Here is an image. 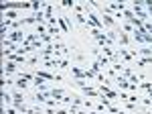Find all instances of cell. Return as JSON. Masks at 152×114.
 I'll return each mask as SVG.
<instances>
[{
  "mask_svg": "<svg viewBox=\"0 0 152 114\" xmlns=\"http://www.w3.org/2000/svg\"><path fill=\"white\" fill-rule=\"evenodd\" d=\"M28 10L33 8V2H2L0 4V10L2 12H8V10Z\"/></svg>",
  "mask_w": 152,
  "mask_h": 114,
  "instance_id": "obj_1",
  "label": "cell"
},
{
  "mask_svg": "<svg viewBox=\"0 0 152 114\" xmlns=\"http://www.w3.org/2000/svg\"><path fill=\"white\" fill-rule=\"evenodd\" d=\"M132 12H134V14L140 19L142 23H146V21H148V12L142 8V2H134V6H132Z\"/></svg>",
  "mask_w": 152,
  "mask_h": 114,
  "instance_id": "obj_2",
  "label": "cell"
},
{
  "mask_svg": "<svg viewBox=\"0 0 152 114\" xmlns=\"http://www.w3.org/2000/svg\"><path fill=\"white\" fill-rule=\"evenodd\" d=\"M57 24H59V29H61V33L63 35H69V24H67V19L65 16H61V19H57Z\"/></svg>",
  "mask_w": 152,
  "mask_h": 114,
  "instance_id": "obj_3",
  "label": "cell"
},
{
  "mask_svg": "<svg viewBox=\"0 0 152 114\" xmlns=\"http://www.w3.org/2000/svg\"><path fill=\"white\" fill-rule=\"evenodd\" d=\"M114 80H116V84H120V88H122V90H130V81L126 80L124 76H120V73H118Z\"/></svg>",
  "mask_w": 152,
  "mask_h": 114,
  "instance_id": "obj_4",
  "label": "cell"
},
{
  "mask_svg": "<svg viewBox=\"0 0 152 114\" xmlns=\"http://www.w3.org/2000/svg\"><path fill=\"white\" fill-rule=\"evenodd\" d=\"M102 16H104V24H105V27L116 29V21H114V16H112V14H105V12H102Z\"/></svg>",
  "mask_w": 152,
  "mask_h": 114,
  "instance_id": "obj_5",
  "label": "cell"
},
{
  "mask_svg": "<svg viewBox=\"0 0 152 114\" xmlns=\"http://www.w3.org/2000/svg\"><path fill=\"white\" fill-rule=\"evenodd\" d=\"M16 65H18V63H14V61H8V59H6V61H4V73H14V71H16Z\"/></svg>",
  "mask_w": 152,
  "mask_h": 114,
  "instance_id": "obj_6",
  "label": "cell"
},
{
  "mask_svg": "<svg viewBox=\"0 0 152 114\" xmlns=\"http://www.w3.org/2000/svg\"><path fill=\"white\" fill-rule=\"evenodd\" d=\"M12 100H14V104H12V106L16 108V106H20V104H24V96L20 94V92H12Z\"/></svg>",
  "mask_w": 152,
  "mask_h": 114,
  "instance_id": "obj_7",
  "label": "cell"
},
{
  "mask_svg": "<svg viewBox=\"0 0 152 114\" xmlns=\"http://www.w3.org/2000/svg\"><path fill=\"white\" fill-rule=\"evenodd\" d=\"M97 63H99L102 67H104V65H110V67H112V59H110V57H105L104 53H99V55H97Z\"/></svg>",
  "mask_w": 152,
  "mask_h": 114,
  "instance_id": "obj_8",
  "label": "cell"
},
{
  "mask_svg": "<svg viewBox=\"0 0 152 114\" xmlns=\"http://www.w3.org/2000/svg\"><path fill=\"white\" fill-rule=\"evenodd\" d=\"M71 73L75 76V80H85V69H79V67H71Z\"/></svg>",
  "mask_w": 152,
  "mask_h": 114,
  "instance_id": "obj_9",
  "label": "cell"
},
{
  "mask_svg": "<svg viewBox=\"0 0 152 114\" xmlns=\"http://www.w3.org/2000/svg\"><path fill=\"white\" fill-rule=\"evenodd\" d=\"M49 96L55 98V100H63V98H65V92H63V90H51V92H49Z\"/></svg>",
  "mask_w": 152,
  "mask_h": 114,
  "instance_id": "obj_10",
  "label": "cell"
},
{
  "mask_svg": "<svg viewBox=\"0 0 152 114\" xmlns=\"http://www.w3.org/2000/svg\"><path fill=\"white\" fill-rule=\"evenodd\" d=\"M14 86H16L18 90H26V88H28V80H24V78H18V80L14 81Z\"/></svg>",
  "mask_w": 152,
  "mask_h": 114,
  "instance_id": "obj_11",
  "label": "cell"
},
{
  "mask_svg": "<svg viewBox=\"0 0 152 114\" xmlns=\"http://www.w3.org/2000/svg\"><path fill=\"white\" fill-rule=\"evenodd\" d=\"M0 96H2V102H4V104H14V100H12V94H8L4 88H2V94H0Z\"/></svg>",
  "mask_w": 152,
  "mask_h": 114,
  "instance_id": "obj_12",
  "label": "cell"
},
{
  "mask_svg": "<svg viewBox=\"0 0 152 114\" xmlns=\"http://www.w3.org/2000/svg\"><path fill=\"white\" fill-rule=\"evenodd\" d=\"M37 76H39V78H43V80H57V76L47 73V71H37Z\"/></svg>",
  "mask_w": 152,
  "mask_h": 114,
  "instance_id": "obj_13",
  "label": "cell"
},
{
  "mask_svg": "<svg viewBox=\"0 0 152 114\" xmlns=\"http://www.w3.org/2000/svg\"><path fill=\"white\" fill-rule=\"evenodd\" d=\"M33 100H37V102H47V94H43V92H37L35 96H33Z\"/></svg>",
  "mask_w": 152,
  "mask_h": 114,
  "instance_id": "obj_14",
  "label": "cell"
},
{
  "mask_svg": "<svg viewBox=\"0 0 152 114\" xmlns=\"http://www.w3.org/2000/svg\"><path fill=\"white\" fill-rule=\"evenodd\" d=\"M138 55H142V57H152V49H150V47H142V49H138Z\"/></svg>",
  "mask_w": 152,
  "mask_h": 114,
  "instance_id": "obj_15",
  "label": "cell"
},
{
  "mask_svg": "<svg viewBox=\"0 0 152 114\" xmlns=\"http://www.w3.org/2000/svg\"><path fill=\"white\" fill-rule=\"evenodd\" d=\"M136 63H138V65H150V63H152V57H138V59H136Z\"/></svg>",
  "mask_w": 152,
  "mask_h": 114,
  "instance_id": "obj_16",
  "label": "cell"
},
{
  "mask_svg": "<svg viewBox=\"0 0 152 114\" xmlns=\"http://www.w3.org/2000/svg\"><path fill=\"white\" fill-rule=\"evenodd\" d=\"M118 53H120V55L124 57V61H132V59H134V55H132V53H128L126 49H120Z\"/></svg>",
  "mask_w": 152,
  "mask_h": 114,
  "instance_id": "obj_17",
  "label": "cell"
},
{
  "mask_svg": "<svg viewBox=\"0 0 152 114\" xmlns=\"http://www.w3.org/2000/svg\"><path fill=\"white\" fill-rule=\"evenodd\" d=\"M128 81H130V84H134V86H140L142 78H140V76H130V78H128Z\"/></svg>",
  "mask_w": 152,
  "mask_h": 114,
  "instance_id": "obj_18",
  "label": "cell"
},
{
  "mask_svg": "<svg viewBox=\"0 0 152 114\" xmlns=\"http://www.w3.org/2000/svg\"><path fill=\"white\" fill-rule=\"evenodd\" d=\"M89 69H91V71H94V73H102V65H99V63H97V59H95L94 63H91V67H89Z\"/></svg>",
  "mask_w": 152,
  "mask_h": 114,
  "instance_id": "obj_19",
  "label": "cell"
},
{
  "mask_svg": "<svg viewBox=\"0 0 152 114\" xmlns=\"http://www.w3.org/2000/svg\"><path fill=\"white\" fill-rule=\"evenodd\" d=\"M61 6H63V8H75V2H73V0H63Z\"/></svg>",
  "mask_w": 152,
  "mask_h": 114,
  "instance_id": "obj_20",
  "label": "cell"
},
{
  "mask_svg": "<svg viewBox=\"0 0 152 114\" xmlns=\"http://www.w3.org/2000/svg\"><path fill=\"white\" fill-rule=\"evenodd\" d=\"M118 41H120V45H128L130 39H128V35H126V33H120V39H118Z\"/></svg>",
  "mask_w": 152,
  "mask_h": 114,
  "instance_id": "obj_21",
  "label": "cell"
},
{
  "mask_svg": "<svg viewBox=\"0 0 152 114\" xmlns=\"http://www.w3.org/2000/svg\"><path fill=\"white\" fill-rule=\"evenodd\" d=\"M83 108H85V110H94L95 106H94V102H91V100H83Z\"/></svg>",
  "mask_w": 152,
  "mask_h": 114,
  "instance_id": "obj_22",
  "label": "cell"
},
{
  "mask_svg": "<svg viewBox=\"0 0 152 114\" xmlns=\"http://www.w3.org/2000/svg\"><path fill=\"white\" fill-rule=\"evenodd\" d=\"M142 4H144V6L148 8V14L152 16V0H142Z\"/></svg>",
  "mask_w": 152,
  "mask_h": 114,
  "instance_id": "obj_23",
  "label": "cell"
},
{
  "mask_svg": "<svg viewBox=\"0 0 152 114\" xmlns=\"http://www.w3.org/2000/svg\"><path fill=\"white\" fill-rule=\"evenodd\" d=\"M59 102H61V100H47L45 104H47L49 108H57V104H59Z\"/></svg>",
  "mask_w": 152,
  "mask_h": 114,
  "instance_id": "obj_24",
  "label": "cell"
},
{
  "mask_svg": "<svg viewBox=\"0 0 152 114\" xmlns=\"http://www.w3.org/2000/svg\"><path fill=\"white\" fill-rule=\"evenodd\" d=\"M122 76H124V78L128 80L130 76H132V71H130V67H124V69H122Z\"/></svg>",
  "mask_w": 152,
  "mask_h": 114,
  "instance_id": "obj_25",
  "label": "cell"
},
{
  "mask_svg": "<svg viewBox=\"0 0 152 114\" xmlns=\"http://www.w3.org/2000/svg\"><path fill=\"white\" fill-rule=\"evenodd\" d=\"M124 31H126V33H134V27H132V24H124Z\"/></svg>",
  "mask_w": 152,
  "mask_h": 114,
  "instance_id": "obj_26",
  "label": "cell"
},
{
  "mask_svg": "<svg viewBox=\"0 0 152 114\" xmlns=\"http://www.w3.org/2000/svg\"><path fill=\"white\" fill-rule=\"evenodd\" d=\"M126 110H136V104L134 102H126Z\"/></svg>",
  "mask_w": 152,
  "mask_h": 114,
  "instance_id": "obj_27",
  "label": "cell"
},
{
  "mask_svg": "<svg viewBox=\"0 0 152 114\" xmlns=\"http://www.w3.org/2000/svg\"><path fill=\"white\" fill-rule=\"evenodd\" d=\"M150 49H152V45H150Z\"/></svg>",
  "mask_w": 152,
  "mask_h": 114,
  "instance_id": "obj_28",
  "label": "cell"
},
{
  "mask_svg": "<svg viewBox=\"0 0 152 114\" xmlns=\"http://www.w3.org/2000/svg\"><path fill=\"white\" fill-rule=\"evenodd\" d=\"M150 92H152V90H150Z\"/></svg>",
  "mask_w": 152,
  "mask_h": 114,
  "instance_id": "obj_29",
  "label": "cell"
}]
</instances>
